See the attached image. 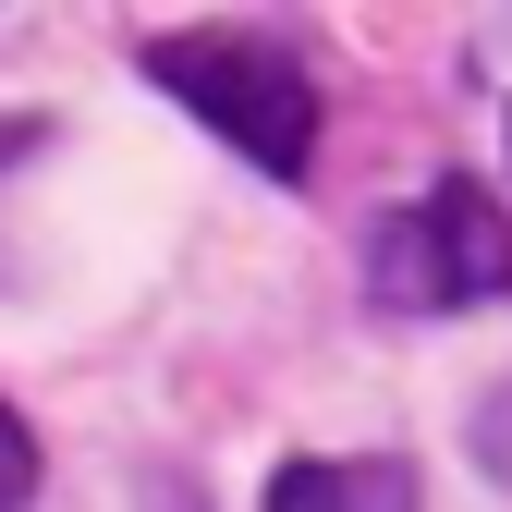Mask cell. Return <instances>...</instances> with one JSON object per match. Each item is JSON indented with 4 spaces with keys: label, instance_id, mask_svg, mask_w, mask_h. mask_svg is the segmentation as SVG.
Masks as SVG:
<instances>
[{
    "label": "cell",
    "instance_id": "obj_1",
    "mask_svg": "<svg viewBox=\"0 0 512 512\" xmlns=\"http://www.w3.org/2000/svg\"><path fill=\"white\" fill-rule=\"evenodd\" d=\"M147 86H171L220 147H244L269 183H293L305 147H317V86H305L293 49H244V37H147Z\"/></svg>",
    "mask_w": 512,
    "mask_h": 512
},
{
    "label": "cell",
    "instance_id": "obj_2",
    "mask_svg": "<svg viewBox=\"0 0 512 512\" xmlns=\"http://www.w3.org/2000/svg\"><path fill=\"white\" fill-rule=\"evenodd\" d=\"M366 293L403 305V317H452V305H488L512 293V220L488 183H427L415 208L378 220L366 244Z\"/></svg>",
    "mask_w": 512,
    "mask_h": 512
},
{
    "label": "cell",
    "instance_id": "obj_3",
    "mask_svg": "<svg viewBox=\"0 0 512 512\" xmlns=\"http://www.w3.org/2000/svg\"><path fill=\"white\" fill-rule=\"evenodd\" d=\"M269 512H427L403 452H342V464H281Z\"/></svg>",
    "mask_w": 512,
    "mask_h": 512
},
{
    "label": "cell",
    "instance_id": "obj_4",
    "mask_svg": "<svg viewBox=\"0 0 512 512\" xmlns=\"http://www.w3.org/2000/svg\"><path fill=\"white\" fill-rule=\"evenodd\" d=\"M37 500V439H25V415L0 403V512H25Z\"/></svg>",
    "mask_w": 512,
    "mask_h": 512
},
{
    "label": "cell",
    "instance_id": "obj_5",
    "mask_svg": "<svg viewBox=\"0 0 512 512\" xmlns=\"http://www.w3.org/2000/svg\"><path fill=\"white\" fill-rule=\"evenodd\" d=\"M476 464L512 488V391H488V403H476Z\"/></svg>",
    "mask_w": 512,
    "mask_h": 512
},
{
    "label": "cell",
    "instance_id": "obj_6",
    "mask_svg": "<svg viewBox=\"0 0 512 512\" xmlns=\"http://www.w3.org/2000/svg\"><path fill=\"white\" fill-rule=\"evenodd\" d=\"M37 147H49V122H37V110H0V183H13Z\"/></svg>",
    "mask_w": 512,
    "mask_h": 512
}]
</instances>
